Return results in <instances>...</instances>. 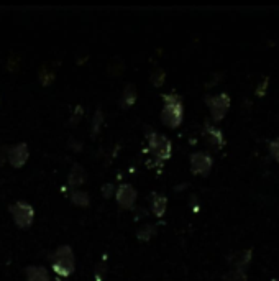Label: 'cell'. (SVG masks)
<instances>
[{"instance_id":"20","label":"cell","mask_w":279,"mask_h":281,"mask_svg":"<svg viewBox=\"0 0 279 281\" xmlns=\"http://www.w3.org/2000/svg\"><path fill=\"white\" fill-rule=\"evenodd\" d=\"M107 275V263L105 258L102 262L97 263V267L94 270V281H104V276Z\"/></svg>"},{"instance_id":"11","label":"cell","mask_w":279,"mask_h":281,"mask_svg":"<svg viewBox=\"0 0 279 281\" xmlns=\"http://www.w3.org/2000/svg\"><path fill=\"white\" fill-rule=\"evenodd\" d=\"M150 209H151V214L154 217H164L166 214V209H168V197L161 194V192H151L150 196Z\"/></svg>"},{"instance_id":"7","label":"cell","mask_w":279,"mask_h":281,"mask_svg":"<svg viewBox=\"0 0 279 281\" xmlns=\"http://www.w3.org/2000/svg\"><path fill=\"white\" fill-rule=\"evenodd\" d=\"M189 165H191V173L194 176H209L213 166V159L205 151H195L189 156Z\"/></svg>"},{"instance_id":"4","label":"cell","mask_w":279,"mask_h":281,"mask_svg":"<svg viewBox=\"0 0 279 281\" xmlns=\"http://www.w3.org/2000/svg\"><path fill=\"white\" fill-rule=\"evenodd\" d=\"M8 212H10L13 224L18 229H30L35 220V209L31 204L25 203V200H16V203L8 206Z\"/></svg>"},{"instance_id":"15","label":"cell","mask_w":279,"mask_h":281,"mask_svg":"<svg viewBox=\"0 0 279 281\" xmlns=\"http://www.w3.org/2000/svg\"><path fill=\"white\" fill-rule=\"evenodd\" d=\"M156 234H158V227L154 224H142L136 230V238L140 242H150Z\"/></svg>"},{"instance_id":"19","label":"cell","mask_w":279,"mask_h":281,"mask_svg":"<svg viewBox=\"0 0 279 281\" xmlns=\"http://www.w3.org/2000/svg\"><path fill=\"white\" fill-rule=\"evenodd\" d=\"M222 281H248V276H246L245 271L240 270H230L228 273H225Z\"/></svg>"},{"instance_id":"17","label":"cell","mask_w":279,"mask_h":281,"mask_svg":"<svg viewBox=\"0 0 279 281\" xmlns=\"http://www.w3.org/2000/svg\"><path fill=\"white\" fill-rule=\"evenodd\" d=\"M102 125H104V112H102V109H97L94 112L92 124H90V136H92V138H95V136L101 133Z\"/></svg>"},{"instance_id":"21","label":"cell","mask_w":279,"mask_h":281,"mask_svg":"<svg viewBox=\"0 0 279 281\" xmlns=\"http://www.w3.org/2000/svg\"><path fill=\"white\" fill-rule=\"evenodd\" d=\"M39 83L41 86H49L51 83H54V73H51V71H48L46 68H43L39 71Z\"/></svg>"},{"instance_id":"28","label":"cell","mask_w":279,"mask_h":281,"mask_svg":"<svg viewBox=\"0 0 279 281\" xmlns=\"http://www.w3.org/2000/svg\"><path fill=\"white\" fill-rule=\"evenodd\" d=\"M271 281H279V278H273V279H271Z\"/></svg>"},{"instance_id":"27","label":"cell","mask_w":279,"mask_h":281,"mask_svg":"<svg viewBox=\"0 0 279 281\" xmlns=\"http://www.w3.org/2000/svg\"><path fill=\"white\" fill-rule=\"evenodd\" d=\"M56 281H68V279H61V278H57Z\"/></svg>"},{"instance_id":"23","label":"cell","mask_w":279,"mask_h":281,"mask_svg":"<svg viewBox=\"0 0 279 281\" xmlns=\"http://www.w3.org/2000/svg\"><path fill=\"white\" fill-rule=\"evenodd\" d=\"M269 153L274 158V162L279 163V136L273 142H269Z\"/></svg>"},{"instance_id":"18","label":"cell","mask_w":279,"mask_h":281,"mask_svg":"<svg viewBox=\"0 0 279 281\" xmlns=\"http://www.w3.org/2000/svg\"><path fill=\"white\" fill-rule=\"evenodd\" d=\"M164 79H166V71L163 68H156L150 76V81L154 87H161L164 84Z\"/></svg>"},{"instance_id":"24","label":"cell","mask_w":279,"mask_h":281,"mask_svg":"<svg viewBox=\"0 0 279 281\" xmlns=\"http://www.w3.org/2000/svg\"><path fill=\"white\" fill-rule=\"evenodd\" d=\"M82 114H84V109H82L81 106H77L76 109H74V114H72V120H71V125H76L79 120H81V117H82Z\"/></svg>"},{"instance_id":"12","label":"cell","mask_w":279,"mask_h":281,"mask_svg":"<svg viewBox=\"0 0 279 281\" xmlns=\"http://www.w3.org/2000/svg\"><path fill=\"white\" fill-rule=\"evenodd\" d=\"M25 281H51L49 271L39 265H30L25 268Z\"/></svg>"},{"instance_id":"9","label":"cell","mask_w":279,"mask_h":281,"mask_svg":"<svg viewBox=\"0 0 279 281\" xmlns=\"http://www.w3.org/2000/svg\"><path fill=\"white\" fill-rule=\"evenodd\" d=\"M204 135L205 138H207V142L210 143V147L213 150H222L225 147V136L224 133H222L220 128L213 127L212 124H205L204 125Z\"/></svg>"},{"instance_id":"14","label":"cell","mask_w":279,"mask_h":281,"mask_svg":"<svg viewBox=\"0 0 279 281\" xmlns=\"http://www.w3.org/2000/svg\"><path fill=\"white\" fill-rule=\"evenodd\" d=\"M136 99H138V92H136V86L128 83L125 86V89L122 92V97H120V107L123 110H128L131 109L136 104Z\"/></svg>"},{"instance_id":"25","label":"cell","mask_w":279,"mask_h":281,"mask_svg":"<svg viewBox=\"0 0 279 281\" xmlns=\"http://www.w3.org/2000/svg\"><path fill=\"white\" fill-rule=\"evenodd\" d=\"M268 84H269V79H268V77H265V79H263V83H261V84L258 86V89H256V94L260 95V97H263V95L266 94Z\"/></svg>"},{"instance_id":"5","label":"cell","mask_w":279,"mask_h":281,"mask_svg":"<svg viewBox=\"0 0 279 281\" xmlns=\"http://www.w3.org/2000/svg\"><path fill=\"white\" fill-rule=\"evenodd\" d=\"M205 104L210 110V115L213 122H222L228 114L230 106H232V99L227 92H220L215 95H207L205 97Z\"/></svg>"},{"instance_id":"2","label":"cell","mask_w":279,"mask_h":281,"mask_svg":"<svg viewBox=\"0 0 279 281\" xmlns=\"http://www.w3.org/2000/svg\"><path fill=\"white\" fill-rule=\"evenodd\" d=\"M51 270L61 279H68L76 271V255L71 245H59L51 255Z\"/></svg>"},{"instance_id":"6","label":"cell","mask_w":279,"mask_h":281,"mask_svg":"<svg viewBox=\"0 0 279 281\" xmlns=\"http://www.w3.org/2000/svg\"><path fill=\"white\" fill-rule=\"evenodd\" d=\"M115 200H117V204L125 209V211H131V209L135 207L136 204V197H138V191L131 186L130 183H122L115 189Z\"/></svg>"},{"instance_id":"8","label":"cell","mask_w":279,"mask_h":281,"mask_svg":"<svg viewBox=\"0 0 279 281\" xmlns=\"http://www.w3.org/2000/svg\"><path fill=\"white\" fill-rule=\"evenodd\" d=\"M28 158H30V150L25 142L15 143V145L7 148V162L10 163V166L15 168V170H20V168L27 165Z\"/></svg>"},{"instance_id":"10","label":"cell","mask_w":279,"mask_h":281,"mask_svg":"<svg viewBox=\"0 0 279 281\" xmlns=\"http://www.w3.org/2000/svg\"><path fill=\"white\" fill-rule=\"evenodd\" d=\"M86 179H87V173L84 170V166H81L79 163H74L71 166V171L68 176V188L71 191L81 189V186L86 183Z\"/></svg>"},{"instance_id":"3","label":"cell","mask_w":279,"mask_h":281,"mask_svg":"<svg viewBox=\"0 0 279 281\" xmlns=\"http://www.w3.org/2000/svg\"><path fill=\"white\" fill-rule=\"evenodd\" d=\"M146 142H148V151L161 162H166L172 156V143L168 136L161 135L160 132L148 130L146 132Z\"/></svg>"},{"instance_id":"16","label":"cell","mask_w":279,"mask_h":281,"mask_svg":"<svg viewBox=\"0 0 279 281\" xmlns=\"http://www.w3.org/2000/svg\"><path fill=\"white\" fill-rule=\"evenodd\" d=\"M69 199H71V203L74 206H77V207H89L90 206V197H89L87 192L82 191V189H74V191H71Z\"/></svg>"},{"instance_id":"22","label":"cell","mask_w":279,"mask_h":281,"mask_svg":"<svg viewBox=\"0 0 279 281\" xmlns=\"http://www.w3.org/2000/svg\"><path fill=\"white\" fill-rule=\"evenodd\" d=\"M115 188L112 183H105V184H102V188H101V192H102V197H105V199H110V197H113L115 196Z\"/></svg>"},{"instance_id":"26","label":"cell","mask_w":279,"mask_h":281,"mask_svg":"<svg viewBox=\"0 0 279 281\" xmlns=\"http://www.w3.org/2000/svg\"><path fill=\"white\" fill-rule=\"evenodd\" d=\"M69 148L71 150H74V151H81L82 150V142H79V140H69Z\"/></svg>"},{"instance_id":"1","label":"cell","mask_w":279,"mask_h":281,"mask_svg":"<svg viewBox=\"0 0 279 281\" xmlns=\"http://www.w3.org/2000/svg\"><path fill=\"white\" fill-rule=\"evenodd\" d=\"M163 109H161V122L168 128H179L184 118V104L179 94H163Z\"/></svg>"},{"instance_id":"13","label":"cell","mask_w":279,"mask_h":281,"mask_svg":"<svg viewBox=\"0 0 279 281\" xmlns=\"http://www.w3.org/2000/svg\"><path fill=\"white\" fill-rule=\"evenodd\" d=\"M251 258H253V250L251 248H246V250H240L238 253H235L232 258H230V262H232L230 265H233V270L245 271L251 263Z\"/></svg>"}]
</instances>
